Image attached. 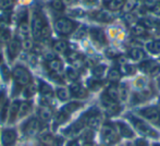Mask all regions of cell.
Listing matches in <instances>:
<instances>
[{
	"instance_id": "obj_1",
	"label": "cell",
	"mask_w": 160,
	"mask_h": 146,
	"mask_svg": "<svg viewBox=\"0 0 160 146\" xmlns=\"http://www.w3.org/2000/svg\"><path fill=\"white\" fill-rule=\"evenodd\" d=\"M128 119H130L131 122L133 123V127H134L141 134L146 135V136H149V138H159L158 132H157L155 129H152L150 125H148L146 122H144L143 120L135 118V117H133V116H128Z\"/></svg>"
},
{
	"instance_id": "obj_2",
	"label": "cell",
	"mask_w": 160,
	"mask_h": 146,
	"mask_svg": "<svg viewBox=\"0 0 160 146\" xmlns=\"http://www.w3.org/2000/svg\"><path fill=\"white\" fill-rule=\"evenodd\" d=\"M48 28L40 15H35L32 23V33L36 39H40L48 35Z\"/></svg>"
},
{
	"instance_id": "obj_3",
	"label": "cell",
	"mask_w": 160,
	"mask_h": 146,
	"mask_svg": "<svg viewBox=\"0 0 160 146\" xmlns=\"http://www.w3.org/2000/svg\"><path fill=\"white\" fill-rule=\"evenodd\" d=\"M13 78L17 82V84H19L20 86L23 85H28L31 83V74L28 73V71L23 67H17L12 72Z\"/></svg>"
},
{
	"instance_id": "obj_4",
	"label": "cell",
	"mask_w": 160,
	"mask_h": 146,
	"mask_svg": "<svg viewBox=\"0 0 160 146\" xmlns=\"http://www.w3.org/2000/svg\"><path fill=\"white\" fill-rule=\"evenodd\" d=\"M142 117L149 120L152 123H160V110L157 107H145L143 109L137 110Z\"/></svg>"
},
{
	"instance_id": "obj_5",
	"label": "cell",
	"mask_w": 160,
	"mask_h": 146,
	"mask_svg": "<svg viewBox=\"0 0 160 146\" xmlns=\"http://www.w3.org/2000/svg\"><path fill=\"white\" fill-rule=\"evenodd\" d=\"M117 135H118V132H117L116 127L111 124L103 125L102 130H101V138L106 144H112L116 142Z\"/></svg>"
},
{
	"instance_id": "obj_6",
	"label": "cell",
	"mask_w": 160,
	"mask_h": 146,
	"mask_svg": "<svg viewBox=\"0 0 160 146\" xmlns=\"http://www.w3.org/2000/svg\"><path fill=\"white\" fill-rule=\"evenodd\" d=\"M55 28H56V31H57L59 34L68 35L73 31L74 24H73V22H71L70 20L61 18V19H58L57 21H56Z\"/></svg>"
},
{
	"instance_id": "obj_7",
	"label": "cell",
	"mask_w": 160,
	"mask_h": 146,
	"mask_svg": "<svg viewBox=\"0 0 160 146\" xmlns=\"http://www.w3.org/2000/svg\"><path fill=\"white\" fill-rule=\"evenodd\" d=\"M40 131V121L37 118H31L23 124V133L26 135H35Z\"/></svg>"
},
{
	"instance_id": "obj_8",
	"label": "cell",
	"mask_w": 160,
	"mask_h": 146,
	"mask_svg": "<svg viewBox=\"0 0 160 146\" xmlns=\"http://www.w3.org/2000/svg\"><path fill=\"white\" fill-rule=\"evenodd\" d=\"M17 131L14 129H6L1 133L2 146H13L17 141Z\"/></svg>"
},
{
	"instance_id": "obj_9",
	"label": "cell",
	"mask_w": 160,
	"mask_h": 146,
	"mask_svg": "<svg viewBox=\"0 0 160 146\" xmlns=\"http://www.w3.org/2000/svg\"><path fill=\"white\" fill-rule=\"evenodd\" d=\"M84 125H85V120H84V118H82L76 121V122H74L71 127L65 129L63 131V134L64 135H78V134L81 133V131L83 130Z\"/></svg>"
},
{
	"instance_id": "obj_10",
	"label": "cell",
	"mask_w": 160,
	"mask_h": 146,
	"mask_svg": "<svg viewBox=\"0 0 160 146\" xmlns=\"http://www.w3.org/2000/svg\"><path fill=\"white\" fill-rule=\"evenodd\" d=\"M114 125H116V128L118 129V130H117L118 134H120V135L123 136V138H133V136H134V132H133L132 129H131L128 125L125 124V123L116 122V123H114Z\"/></svg>"
},
{
	"instance_id": "obj_11",
	"label": "cell",
	"mask_w": 160,
	"mask_h": 146,
	"mask_svg": "<svg viewBox=\"0 0 160 146\" xmlns=\"http://www.w3.org/2000/svg\"><path fill=\"white\" fill-rule=\"evenodd\" d=\"M70 93H71L72 96L76 98H83L86 96V91L78 83H72L71 86H70Z\"/></svg>"
},
{
	"instance_id": "obj_12",
	"label": "cell",
	"mask_w": 160,
	"mask_h": 146,
	"mask_svg": "<svg viewBox=\"0 0 160 146\" xmlns=\"http://www.w3.org/2000/svg\"><path fill=\"white\" fill-rule=\"evenodd\" d=\"M141 69H143L144 71L152 74V75H156L160 72V64L155 63V62H144V63H142Z\"/></svg>"
},
{
	"instance_id": "obj_13",
	"label": "cell",
	"mask_w": 160,
	"mask_h": 146,
	"mask_svg": "<svg viewBox=\"0 0 160 146\" xmlns=\"http://www.w3.org/2000/svg\"><path fill=\"white\" fill-rule=\"evenodd\" d=\"M20 50H21V44L18 39H12L9 43V47H8V51H9V56L10 58H15L19 55Z\"/></svg>"
},
{
	"instance_id": "obj_14",
	"label": "cell",
	"mask_w": 160,
	"mask_h": 146,
	"mask_svg": "<svg viewBox=\"0 0 160 146\" xmlns=\"http://www.w3.org/2000/svg\"><path fill=\"white\" fill-rule=\"evenodd\" d=\"M20 106H21V103L19 100H14L11 104V107L9 109V122H14L15 119L19 117Z\"/></svg>"
},
{
	"instance_id": "obj_15",
	"label": "cell",
	"mask_w": 160,
	"mask_h": 146,
	"mask_svg": "<svg viewBox=\"0 0 160 146\" xmlns=\"http://www.w3.org/2000/svg\"><path fill=\"white\" fill-rule=\"evenodd\" d=\"M100 123L101 120L99 118V116L97 113H91L87 119V122L86 124L88 125V128L91 130H97L99 127H100Z\"/></svg>"
},
{
	"instance_id": "obj_16",
	"label": "cell",
	"mask_w": 160,
	"mask_h": 146,
	"mask_svg": "<svg viewBox=\"0 0 160 146\" xmlns=\"http://www.w3.org/2000/svg\"><path fill=\"white\" fill-rule=\"evenodd\" d=\"M37 114L38 119L40 121H44V122H47V121H49L52 118V111L49 109V107H42V108H39L37 111Z\"/></svg>"
},
{
	"instance_id": "obj_17",
	"label": "cell",
	"mask_w": 160,
	"mask_h": 146,
	"mask_svg": "<svg viewBox=\"0 0 160 146\" xmlns=\"http://www.w3.org/2000/svg\"><path fill=\"white\" fill-rule=\"evenodd\" d=\"M48 68L52 73L60 74V72L62 71V62L57 58H52L48 61Z\"/></svg>"
},
{
	"instance_id": "obj_18",
	"label": "cell",
	"mask_w": 160,
	"mask_h": 146,
	"mask_svg": "<svg viewBox=\"0 0 160 146\" xmlns=\"http://www.w3.org/2000/svg\"><path fill=\"white\" fill-rule=\"evenodd\" d=\"M69 49V45L68 43L63 39L57 40V42L53 44V50L58 53H65Z\"/></svg>"
},
{
	"instance_id": "obj_19",
	"label": "cell",
	"mask_w": 160,
	"mask_h": 146,
	"mask_svg": "<svg viewBox=\"0 0 160 146\" xmlns=\"http://www.w3.org/2000/svg\"><path fill=\"white\" fill-rule=\"evenodd\" d=\"M128 56L134 61H139V60H142L145 57V53H144V51L141 48H132L128 51Z\"/></svg>"
},
{
	"instance_id": "obj_20",
	"label": "cell",
	"mask_w": 160,
	"mask_h": 146,
	"mask_svg": "<svg viewBox=\"0 0 160 146\" xmlns=\"http://www.w3.org/2000/svg\"><path fill=\"white\" fill-rule=\"evenodd\" d=\"M39 91L42 93V95L46 98H50L53 94V91L51 88V86L47 83H44V82H40L39 83Z\"/></svg>"
},
{
	"instance_id": "obj_21",
	"label": "cell",
	"mask_w": 160,
	"mask_h": 146,
	"mask_svg": "<svg viewBox=\"0 0 160 146\" xmlns=\"http://www.w3.org/2000/svg\"><path fill=\"white\" fill-rule=\"evenodd\" d=\"M80 107H81L80 103L72 102V103H69V104H67L65 106L62 107L61 112H63L64 114H67V116L69 117L70 113H72L73 111H75V110L78 109V108H80Z\"/></svg>"
},
{
	"instance_id": "obj_22",
	"label": "cell",
	"mask_w": 160,
	"mask_h": 146,
	"mask_svg": "<svg viewBox=\"0 0 160 146\" xmlns=\"http://www.w3.org/2000/svg\"><path fill=\"white\" fill-rule=\"evenodd\" d=\"M31 108H32V103L31 102L21 103V106H20L19 110V118H23V117L28 116L31 111Z\"/></svg>"
},
{
	"instance_id": "obj_23",
	"label": "cell",
	"mask_w": 160,
	"mask_h": 146,
	"mask_svg": "<svg viewBox=\"0 0 160 146\" xmlns=\"http://www.w3.org/2000/svg\"><path fill=\"white\" fill-rule=\"evenodd\" d=\"M91 35H92V37H93L95 40H97L98 43L103 44V43L106 42L105 34H103L102 31L99 30V28H92V30H91Z\"/></svg>"
},
{
	"instance_id": "obj_24",
	"label": "cell",
	"mask_w": 160,
	"mask_h": 146,
	"mask_svg": "<svg viewBox=\"0 0 160 146\" xmlns=\"http://www.w3.org/2000/svg\"><path fill=\"white\" fill-rule=\"evenodd\" d=\"M106 95H107L110 99L113 100V102H117V100L119 99V89H118V87H117L116 85H110V86L108 87Z\"/></svg>"
},
{
	"instance_id": "obj_25",
	"label": "cell",
	"mask_w": 160,
	"mask_h": 146,
	"mask_svg": "<svg viewBox=\"0 0 160 146\" xmlns=\"http://www.w3.org/2000/svg\"><path fill=\"white\" fill-rule=\"evenodd\" d=\"M56 94H57V97L59 98L60 100H62V102L68 100L70 98V96H71L70 91L68 88H65V87H59V88H57Z\"/></svg>"
},
{
	"instance_id": "obj_26",
	"label": "cell",
	"mask_w": 160,
	"mask_h": 146,
	"mask_svg": "<svg viewBox=\"0 0 160 146\" xmlns=\"http://www.w3.org/2000/svg\"><path fill=\"white\" fill-rule=\"evenodd\" d=\"M123 4H124L123 0H111L108 2V9L110 11H118L123 8Z\"/></svg>"
},
{
	"instance_id": "obj_27",
	"label": "cell",
	"mask_w": 160,
	"mask_h": 146,
	"mask_svg": "<svg viewBox=\"0 0 160 146\" xmlns=\"http://www.w3.org/2000/svg\"><path fill=\"white\" fill-rule=\"evenodd\" d=\"M148 51L152 53H160V40H152L146 45Z\"/></svg>"
},
{
	"instance_id": "obj_28",
	"label": "cell",
	"mask_w": 160,
	"mask_h": 146,
	"mask_svg": "<svg viewBox=\"0 0 160 146\" xmlns=\"http://www.w3.org/2000/svg\"><path fill=\"white\" fill-rule=\"evenodd\" d=\"M28 33H30V28L26 22H22L19 26V34L22 37V39H26L28 38Z\"/></svg>"
},
{
	"instance_id": "obj_29",
	"label": "cell",
	"mask_w": 160,
	"mask_h": 146,
	"mask_svg": "<svg viewBox=\"0 0 160 146\" xmlns=\"http://www.w3.org/2000/svg\"><path fill=\"white\" fill-rule=\"evenodd\" d=\"M96 19L98 20V21L106 22V21H110V20L112 19V15H111V13L108 12V11H99L96 14Z\"/></svg>"
},
{
	"instance_id": "obj_30",
	"label": "cell",
	"mask_w": 160,
	"mask_h": 146,
	"mask_svg": "<svg viewBox=\"0 0 160 146\" xmlns=\"http://www.w3.org/2000/svg\"><path fill=\"white\" fill-rule=\"evenodd\" d=\"M135 4H136V0H127V1L124 2V4H123V12L124 13H130L131 11L134 9Z\"/></svg>"
},
{
	"instance_id": "obj_31",
	"label": "cell",
	"mask_w": 160,
	"mask_h": 146,
	"mask_svg": "<svg viewBox=\"0 0 160 146\" xmlns=\"http://www.w3.org/2000/svg\"><path fill=\"white\" fill-rule=\"evenodd\" d=\"M132 32L135 36H142V35H144L146 33V28L143 24H136V25L133 28Z\"/></svg>"
},
{
	"instance_id": "obj_32",
	"label": "cell",
	"mask_w": 160,
	"mask_h": 146,
	"mask_svg": "<svg viewBox=\"0 0 160 146\" xmlns=\"http://www.w3.org/2000/svg\"><path fill=\"white\" fill-rule=\"evenodd\" d=\"M65 74L71 81H76L78 78V76H80V74L74 68H68L67 71H65Z\"/></svg>"
},
{
	"instance_id": "obj_33",
	"label": "cell",
	"mask_w": 160,
	"mask_h": 146,
	"mask_svg": "<svg viewBox=\"0 0 160 146\" xmlns=\"http://www.w3.org/2000/svg\"><path fill=\"white\" fill-rule=\"evenodd\" d=\"M120 78H121L120 72L118 70H116V69H111L109 71V73H108V78L111 82H117V81L120 80Z\"/></svg>"
},
{
	"instance_id": "obj_34",
	"label": "cell",
	"mask_w": 160,
	"mask_h": 146,
	"mask_svg": "<svg viewBox=\"0 0 160 146\" xmlns=\"http://www.w3.org/2000/svg\"><path fill=\"white\" fill-rule=\"evenodd\" d=\"M35 91H36L35 86H34V85H32V84H31V83H30V84H28V85H26L25 89H24V92H23L24 97L30 98L31 96H33L34 94H35Z\"/></svg>"
},
{
	"instance_id": "obj_35",
	"label": "cell",
	"mask_w": 160,
	"mask_h": 146,
	"mask_svg": "<svg viewBox=\"0 0 160 146\" xmlns=\"http://www.w3.org/2000/svg\"><path fill=\"white\" fill-rule=\"evenodd\" d=\"M53 136L50 133H42L40 135V141H42L44 144H52L53 142Z\"/></svg>"
},
{
	"instance_id": "obj_36",
	"label": "cell",
	"mask_w": 160,
	"mask_h": 146,
	"mask_svg": "<svg viewBox=\"0 0 160 146\" xmlns=\"http://www.w3.org/2000/svg\"><path fill=\"white\" fill-rule=\"evenodd\" d=\"M9 106L8 104H6L1 109V112H0V121L1 122H4L7 120V118H9Z\"/></svg>"
},
{
	"instance_id": "obj_37",
	"label": "cell",
	"mask_w": 160,
	"mask_h": 146,
	"mask_svg": "<svg viewBox=\"0 0 160 146\" xmlns=\"http://www.w3.org/2000/svg\"><path fill=\"white\" fill-rule=\"evenodd\" d=\"M105 70L106 68L103 66H96L95 68L93 69V73H94V76H96V78H101V76L103 75V73H105Z\"/></svg>"
},
{
	"instance_id": "obj_38",
	"label": "cell",
	"mask_w": 160,
	"mask_h": 146,
	"mask_svg": "<svg viewBox=\"0 0 160 146\" xmlns=\"http://www.w3.org/2000/svg\"><path fill=\"white\" fill-rule=\"evenodd\" d=\"M11 39V36H10V33L6 30V28H2L0 30V40L2 43H7Z\"/></svg>"
},
{
	"instance_id": "obj_39",
	"label": "cell",
	"mask_w": 160,
	"mask_h": 146,
	"mask_svg": "<svg viewBox=\"0 0 160 146\" xmlns=\"http://www.w3.org/2000/svg\"><path fill=\"white\" fill-rule=\"evenodd\" d=\"M68 59H69L70 62H72V63H75L76 61H78V60L81 59L80 55L76 53H70L69 56H68Z\"/></svg>"
},
{
	"instance_id": "obj_40",
	"label": "cell",
	"mask_w": 160,
	"mask_h": 146,
	"mask_svg": "<svg viewBox=\"0 0 160 146\" xmlns=\"http://www.w3.org/2000/svg\"><path fill=\"white\" fill-rule=\"evenodd\" d=\"M82 138L84 140V142L92 141V138H93V130H88V131L84 132V133L82 134Z\"/></svg>"
},
{
	"instance_id": "obj_41",
	"label": "cell",
	"mask_w": 160,
	"mask_h": 146,
	"mask_svg": "<svg viewBox=\"0 0 160 146\" xmlns=\"http://www.w3.org/2000/svg\"><path fill=\"white\" fill-rule=\"evenodd\" d=\"M51 7H52L55 10H62V9H63V3H62L61 1H59V0H53V1L51 2Z\"/></svg>"
},
{
	"instance_id": "obj_42",
	"label": "cell",
	"mask_w": 160,
	"mask_h": 146,
	"mask_svg": "<svg viewBox=\"0 0 160 146\" xmlns=\"http://www.w3.org/2000/svg\"><path fill=\"white\" fill-rule=\"evenodd\" d=\"M144 4L148 9H152L156 6V0H144Z\"/></svg>"
},
{
	"instance_id": "obj_43",
	"label": "cell",
	"mask_w": 160,
	"mask_h": 146,
	"mask_svg": "<svg viewBox=\"0 0 160 146\" xmlns=\"http://www.w3.org/2000/svg\"><path fill=\"white\" fill-rule=\"evenodd\" d=\"M12 3V0H0V8H9Z\"/></svg>"
},
{
	"instance_id": "obj_44",
	"label": "cell",
	"mask_w": 160,
	"mask_h": 146,
	"mask_svg": "<svg viewBox=\"0 0 160 146\" xmlns=\"http://www.w3.org/2000/svg\"><path fill=\"white\" fill-rule=\"evenodd\" d=\"M22 46H23L25 49H31L32 48V40L28 39V38L23 39V42H22Z\"/></svg>"
},
{
	"instance_id": "obj_45",
	"label": "cell",
	"mask_w": 160,
	"mask_h": 146,
	"mask_svg": "<svg viewBox=\"0 0 160 146\" xmlns=\"http://www.w3.org/2000/svg\"><path fill=\"white\" fill-rule=\"evenodd\" d=\"M134 146H149V145H148V143L144 138H138V140L135 141Z\"/></svg>"
},
{
	"instance_id": "obj_46",
	"label": "cell",
	"mask_w": 160,
	"mask_h": 146,
	"mask_svg": "<svg viewBox=\"0 0 160 146\" xmlns=\"http://www.w3.org/2000/svg\"><path fill=\"white\" fill-rule=\"evenodd\" d=\"M63 145V140L61 138H56L52 142V146H62Z\"/></svg>"
},
{
	"instance_id": "obj_47",
	"label": "cell",
	"mask_w": 160,
	"mask_h": 146,
	"mask_svg": "<svg viewBox=\"0 0 160 146\" xmlns=\"http://www.w3.org/2000/svg\"><path fill=\"white\" fill-rule=\"evenodd\" d=\"M85 34H86V31H85L84 28H82V30H78V33L75 34V37L76 38H81V37L84 36Z\"/></svg>"
},
{
	"instance_id": "obj_48",
	"label": "cell",
	"mask_w": 160,
	"mask_h": 146,
	"mask_svg": "<svg viewBox=\"0 0 160 146\" xmlns=\"http://www.w3.org/2000/svg\"><path fill=\"white\" fill-rule=\"evenodd\" d=\"M67 146H81L80 143H78V141L74 140V141H71V142H69V144Z\"/></svg>"
},
{
	"instance_id": "obj_49",
	"label": "cell",
	"mask_w": 160,
	"mask_h": 146,
	"mask_svg": "<svg viewBox=\"0 0 160 146\" xmlns=\"http://www.w3.org/2000/svg\"><path fill=\"white\" fill-rule=\"evenodd\" d=\"M125 19L128 20V22H132L133 20H134V17H133L132 14H130V13H127V15H125Z\"/></svg>"
},
{
	"instance_id": "obj_50",
	"label": "cell",
	"mask_w": 160,
	"mask_h": 146,
	"mask_svg": "<svg viewBox=\"0 0 160 146\" xmlns=\"http://www.w3.org/2000/svg\"><path fill=\"white\" fill-rule=\"evenodd\" d=\"M81 146H94V144H93V142H92V141H87V142L83 143Z\"/></svg>"
},
{
	"instance_id": "obj_51",
	"label": "cell",
	"mask_w": 160,
	"mask_h": 146,
	"mask_svg": "<svg viewBox=\"0 0 160 146\" xmlns=\"http://www.w3.org/2000/svg\"><path fill=\"white\" fill-rule=\"evenodd\" d=\"M1 55H2V53H1V49H0V60H1V57H2Z\"/></svg>"
},
{
	"instance_id": "obj_52",
	"label": "cell",
	"mask_w": 160,
	"mask_h": 146,
	"mask_svg": "<svg viewBox=\"0 0 160 146\" xmlns=\"http://www.w3.org/2000/svg\"><path fill=\"white\" fill-rule=\"evenodd\" d=\"M105 1H106V2H110L111 0H105Z\"/></svg>"
},
{
	"instance_id": "obj_53",
	"label": "cell",
	"mask_w": 160,
	"mask_h": 146,
	"mask_svg": "<svg viewBox=\"0 0 160 146\" xmlns=\"http://www.w3.org/2000/svg\"><path fill=\"white\" fill-rule=\"evenodd\" d=\"M152 146H160V145H159V144H154Z\"/></svg>"
}]
</instances>
